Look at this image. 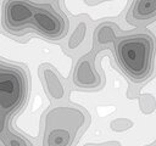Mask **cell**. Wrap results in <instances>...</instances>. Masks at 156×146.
I'll list each match as a JSON object with an SVG mask.
<instances>
[{
  "mask_svg": "<svg viewBox=\"0 0 156 146\" xmlns=\"http://www.w3.org/2000/svg\"><path fill=\"white\" fill-rule=\"evenodd\" d=\"M28 82L24 71L0 62V144L1 146H33V144L12 130L10 120L24 105Z\"/></svg>",
  "mask_w": 156,
  "mask_h": 146,
  "instance_id": "cell-2",
  "label": "cell"
},
{
  "mask_svg": "<svg viewBox=\"0 0 156 146\" xmlns=\"http://www.w3.org/2000/svg\"><path fill=\"white\" fill-rule=\"evenodd\" d=\"M43 78H44L45 85L48 88V91L52 96V99L61 100L65 95V89H63V85H62L60 78L57 77V74L51 68L44 67L43 68Z\"/></svg>",
  "mask_w": 156,
  "mask_h": 146,
  "instance_id": "cell-7",
  "label": "cell"
},
{
  "mask_svg": "<svg viewBox=\"0 0 156 146\" xmlns=\"http://www.w3.org/2000/svg\"><path fill=\"white\" fill-rule=\"evenodd\" d=\"M156 18V0H134L127 15V22L141 23Z\"/></svg>",
  "mask_w": 156,
  "mask_h": 146,
  "instance_id": "cell-6",
  "label": "cell"
},
{
  "mask_svg": "<svg viewBox=\"0 0 156 146\" xmlns=\"http://www.w3.org/2000/svg\"><path fill=\"white\" fill-rule=\"evenodd\" d=\"M84 112L76 107L60 106L46 113L41 146H73L85 125Z\"/></svg>",
  "mask_w": 156,
  "mask_h": 146,
  "instance_id": "cell-4",
  "label": "cell"
},
{
  "mask_svg": "<svg viewBox=\"0 0 156 146\" xmlns=\"http://www.w3.org/2000/svg\"><path fill=\"white\" fill-rule=\"evenodd\" d=\"M118 66L134 83H143L154 72L156 40L151 33H138L115 39Z\"/></svg>",
  "mask_w": 156,
  "mask_h": 146,
  "instance_id": "cell-3",
  "label": "cell"
},
{
  "mask_svg": "<svg viewBox=\"0 0 156 146\" xmlns=\"http://www.w3.org/2000/svg\"><path fill=\"white\" fill-rule=\"evenodd\" d=\"M2 27L13 35H21L27 28H34L40 35L57 40L68 32V21L51 2L37 4L32 0H5Z\"/></svg>",
  "mask_w": 156,
  "mask_h": 146,
  "instance_id": "cell-1",
  "label": "cell"
},
{
  "mask_svg": "<svg viewBox=\"0 0 156 146\" xmlns=\"http://www.w3.org/2000/svg\"><path fill=\"white\" fill-rule=\"evenodd\" d=\"M73 83L79 88H96L100 85L101 79L99 73L94 69V64L89 57H83L78 61L74 73H73Z\"/></svg>",
  "mask_w": 156,
  "mask_h": 146,
  "instance_id": "cell-5",
  "label": "cell"
}]
</instances>
